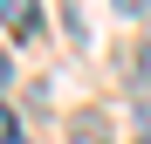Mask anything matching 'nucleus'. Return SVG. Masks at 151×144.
Masks as SVG:
<instances>
[{
    "label": "nucleus",
    "mask_w": 151,
    "mask_h": 144,
    "mask_svg": "<svg viewBox=\"0 0 151 144\" xmlns=\"http://www.w3.org/2000/svg\"><path fill=\"white\" fill-rule=\"evenodd\" d=\"M0 28L28 34V28H35V0H0Z\"/></svg>",
    "instance_id": "f257e3e1"
},
{
    "label": "nucleus",
    "mask_w": 151,
    "mask_h": 144,
    "mask_svg": "<svg viewBox=\"0 0 151 144\" xmlns=\"http://www.w3.org/2000/svg\"><path fill=\"white\" fill-rule=\"evenodd\" d=\"M0 144H21V124H14V110L0 103Z\"/></svg>",
    "instance_id": "f03ea898"
},
{
    "label": "nucleus",
    "mask_w": 151,
    "mask_h": 144,
    "mask_svg": "<svg viewBox=\"0 0 151 144\" xmlns=\"http://www.w3.org/2000/svg\"><path fill=\"white\" fill-rule=\"evenodd\" d=\"M131 76H137V82H151V48H137V62H131Z\"/></svg>",
    "instance_id": "7ed1b4c3"
},
{
    "label": "nucleus",
    "mask_w": 151,
    "mask_h": 144,
    "mask_svg": "<svg viewBox=\"0 0 151 144\" xmlns=\"http://www.w3.org/2000/svg\"><path fill=\"white\" fill-rule=\"evenodd\" d=\"M117 7H124V14H144V7H151V0H117Z\"/></svg>",
    "instance_id": "20e7f679"
},
{
    "label": "nucleus",
    "mask_w": 151,
    "mask_h": 144,
    "mask_svg": "<svg viewBox=\"0 0 151 144\" xmlns=\"http://www.w3.org/2000/svg\"><path fill=\"white\" fill-rule=\"evenodd\" d=\"M7 76H14V62H7V48H0V82H7Z\"/></svg>",
    "instance_id": "39448f33"
},
{
    "label": "nucleus",
    "mask_w": 151,
    "mask_h": 144,
    "mask_svg": "<svg viewBox=\"0 0 151 144\" xmlns=\"http://www.w3.org/2000/svg\"><path fill=\"white\" fill-rule=\"evenodd\" d=\"M144 124H151V110H144Z\"/></svg>",
    "instance_id": "423d86ee"
}]
</instances>
